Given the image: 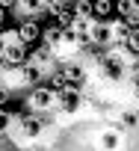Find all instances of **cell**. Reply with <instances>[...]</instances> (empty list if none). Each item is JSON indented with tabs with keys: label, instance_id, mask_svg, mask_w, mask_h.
Wrapping results in <instances>:
<instances>
[{
	"label": "cell",
	"instance_id": "5b68a950",
	"mask_svg": "<svg viewBox=\"0 0 139 151\" xmlns=\"http://www.w3.org/2000/svg\"><path fill=\"white\" fill-rule=\"evenodd\" d=\"M39 33H42L39 21H33V18H24V21H18V36H21V42H24V45H33V42H39Z\"/></svg>",
	"mask_w": 139,
	"mask_h": 151
},
{
	"label": "cell",
	"instance_id": "6da1fadb",
	"mask_svg": "<svg viewBox=\"0 0 139 151\" xmlns=\"http://www.w3.org/2000/svg\"><path fill=\"white\" fill-rule=\"evenodd\" d=\"M42 77H39V71L33 68V65H27V62H21V65H9L3 74H0V83H3L12 95H24L30 86H36Z\"/></svg>",
	"mask_w": 139,
	"mask_h": 151
},
{
	"label": "cell",
	"instance_id": "8fae6325",
	"mask_svg": "<svg viewBox=\"0 0 139 151\" xmlns=\"http://www.w3.org/2000/svg\"><path fill=\"white\" fill-rule=\"evenodd\" d=\"M71 12L74 15H92V0H74Z\"/></svg>",
	"mask_w": 139,
	"mask_h": 151
},
{
	"label": "cell",
	"instance_id": "7c38bea8",
	"mask_svg": "<svg viewBox=\"0 0 139 151\" xmlns=\"http://www.w3.org/2000/svg\"><path fill=\"white\" fill-rule=\"evenodd\" d=\"M133 53H139V27H130V33H127V42H124Z\"/></svg>",
	"mask_w": 139,
	"mask_h": 151
},
{
	"label": "cell",
	"instance_id": "ba28073f",
	"mask_svg": "<svg viewBox=\"0 0 139 151\" xmlns=\"http://www.w3.org/2000/svg\"><path fill=\"white\" fill-rule=\"evenodd\" d=\"M92 15H95V18L112 15V0H92Z\"/></svg>",
	"mask_w": 139,
	"mask_h": 151
},
{
	"label": "cell",
	"instance_id": "9c48e42d",
	"mask_svg": "<svg viewBox=\"0 0 139 151\" xmlns=\"http://www.w3.org/2000/svg\"><path fill=\"white\" fill-rule=\"evenodd\" d=\"M53 15H56V24H59L62 30H68L71 21H74V12H71V9H59V12H53Z\"/></svg>",
	"mask_w": 139,
	"mask_h": 151
},
{
	"label": "cell",
	"instance_id": "52a82bcc",
	"mask_svg": "<svg viewBox=\"0 0 139 151\" xmlns=\"http://www.w3.org/2000/svg\"><path fill=\"white\" fill-rule=\"evenodd\" d=\"M59 39H62V27H59V24H53V27H44V30L39 33V42H42V45H47V47H53Z\"/></svg>",
	"mask_w": 139,
	"mask_h": 151
},
{
	"label": "cell",
	"instance_id": "4fadbf2b",
	"mask_svg": "<svg viewBox=\"0 0 139 151\" xmlns=\"http://www.w3.org/2000/svg\"><path fill=\"white\" fill-rule=\"evenodd\" d=\"M0 42H3V45L21 42V36H18V27H15V30H0Z\"/></svg>",
	"mask_w": 139,
	"mask_h": 151
},
{
	"label": "cell",
	"instance_id": "9a60e30c",
	"mask_svg": "<svg viewBox=\"0 0 139 151\" xmlns=\"http://www.w3.org/2000/svg\"><path fill=\"white\" fill-rule=\"evenodd\" d=\"M9 101H12V92H9V89H6L3 83H0V107H6Z\"/></svg>",
	"mask_w": 139,
	"mask_h": 151
},
{
	"label": "cell",
	"instance_id": "5bb4252c",
	"mask_svg": "<svg viewBox=\"0 0 139 151\" xmlns=\"http://www.w3.org/2000/svg\"><path fill=\"white\" fill-rule=\"evenodd\" d=\"M121 21H124L127 27H139V9H133V12H130V15H124Z\"/></svg>",
	"mask_w": 139,
	"mask_h": 151
},
{
	"label": "cell",
	"instance_id": "277c9868",
	"mask_svg": "<svg viewBox=\"0 0 139 151\" xmlns=\"http://www.w3.org/2000/svg\"><path fill=\"white\" fill-rule=\"evenodd\" d=\"M27 65H33V68L39 71V77H44V74H50V71L56 68V56H53V50H50L47 45H39L36 50L27 53ZM39 83H42V80H39Z\"/></svg>",
	"mask_w": 139,
	"mask_h": 151
},
{
	"label": "cell",
	"instance_id": "8992f818",
	"mask_svg": "<svg viewBox=\"0 0 139 151\" xmlns=\"http://www.w3.org/2000/svg\"><path fill=\"white\" fill-rule=\"evenodd\" d=\"M3 56H6L12 65H21V62H27V45H24V42L3 45Z\"/></svg>",
	"mask_w": 139,
	"mask_h": 151
},
{
	"label": "cell",
	"instance_id": "2e32d148",
	"mask_svg": "<svg viewBox=\"0 0 139 151\" xmlns=\"http://www.w3.org/2000/svg\"><path fill=\"white\" fill-rule=\"evenodd\" d=\"M0 6H3V9H6V12H9V9H12V6H15V0H0Z\"/></svg>",
	"mask_w": 139,
	"mask_h": 151
},
{
	"label": "cell",
	"instance_id": "7a4b0ae2",
	"mask_svg": "<svg viewBox=\"0 0 139 151\" xmlns=\"http://www.w3.org/2000/svg\"><path fill=\"white\" fill-rule=\"evenodd\" d=\"M56 107V89L44 86V83H36L24 92V110L30 113H47Z\"/></svg>",
	"mask_w": 139,
	"mask_h": 151
},
{
	"label": "cell",
	"instance_id": "e0dca14e",
	"mask_svg": "<svg viewBox=\"0 0 139 151\" xmlns=\"http://www.w3.org/2000/svg\"><path fill=\"white\" fill-rule=\"evenodd\" d=\"M3 21H6V9L0 6V27H3Z\"/></svg>",
	"mask_w": 139,
	"mask_h": 151
},
{
	"label": "cell",
	"instance_id": "3957f363",
	"mask_svg": "<svg viewBox=\"0 0 139 151\" xmlns=\"http://www.w3.org/2000/svg\"><path fill=\"white\" fill-rule=\"evenodd\" d=\"M101 59L110 62V65H118L124 71H130V68L139 65V53H133L127 45H110V47H104V56Z\"/></svg>",
	"mask_w": 139,
	"mask_h": 151
},
{
	"label": "cell",
	"instance_id": "30bf717a",
	"mask_svg": "<svg viewBox=\"0 0 139 151\" xmlns=\"http://www.w3.org/2000/svg\"><path fill=\"white\" fill-rule=\"evenodd\" d=\"M133 9H136V6H133V0H115V3H112V12H118L121 18H124V15H130Z\"/></svg>",
	"mask_w": 139,
	"mask_h": 151
}]
</instances>
